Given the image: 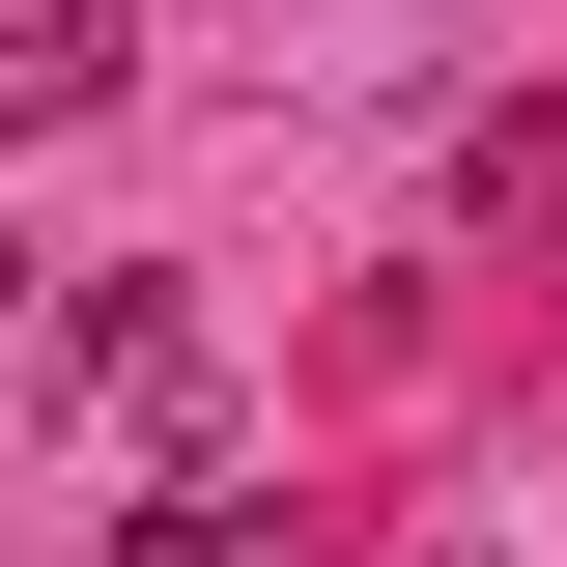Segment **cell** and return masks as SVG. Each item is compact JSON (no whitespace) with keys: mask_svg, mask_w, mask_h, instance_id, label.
I'll return each mask as SVG.
<instances>
[{"mask_svg":"<svg viewBox=\"0 0 567 567\" xmlns=\"http://www.w3.org/2000/svg\"><path fill=\"white\" fill-rule=\"evenodd\" d=\"M0 284H29V256H0Z\"/></svg>","mask_w":567,"mask_h":567,"instance_id":"277c9868","label":"cell"},{"mask_svg":"<svg viewBox=\"0 0 567 567\" xmlns=\"http://www.w3.org/2000/svg\"><path fill=\"white\" fill-rule=\"evenodd\" d=\"M58 398L114 425V454H171V483H199V425H227V312H199V284H85V312H58Z\"/></svg>","mask_w":567,"mask_h":567,"instance_id":"6da1fadb","label":"cell"},{"mask_svg":"<svg viewBox=\"0 0 567 567\" xmlns=\"http://www.w3.org/2000/svg\"><path fill=\"white\" fill-rule=\"evenodd\" d=\"M114 567H284V511H256V483H171V511H142Z\"/></svg>","mask_w":567,"mask_h":567,"instance_id":"3957f363","label":"cell"},{"mask_svg":"<svg viewBox=\"0 0 567 567\" xmlns=\"http://www.w3.org/2000/svg\"><path fill=\"white\" fill-rule=\"evenodd\" d=\"M114 85H142L114 0H0V142H29V114H114Z\"/></svg>","mask_w":567,"mask_h":567,"instance_id":"7a4b0ae2","label":"cell"}]
</instances>
